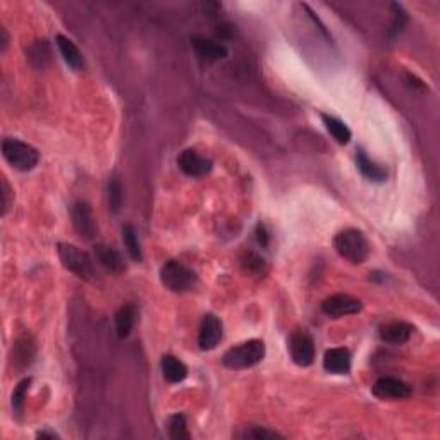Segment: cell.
<instances>
[{"instance_id":"2e32d148","label":"cell","mask_w":440,"mask_h":440,"mask_svg":"<svg viewBox=\"0 0 440 440\" xmlns=\"http://www.w3.org/2000/svg\"><path fill=\"white\" fill-rule=\"evenodd\" d=\"M56 43L57 46H59L60 56H62V59L66 60L67 66L74 71H81L83 66H85V62H83L81 52H79L78 46L74 45L73 40L64 37V35H57Z\"/></svg>"},{"instance_id":"7402d4cb","label":"cell","mask_w":440,"mask_h":440,"mask_svg":"<svg viewBox=\"0 0 440 440\" xmlns=\"http://www.w3.org/2000/svg\"><path fill=\"white\" fill-rule=\"evenodd\" d=\"M241 265L246 272L255 273V276H260V273L265 272V260H263L260 255L255 253V251H246V253L241 257Z\"/></svg>"},{"instance_id":"f1b7e54d","label":"cell","mask_w":440,"mask_h":440,"mask_svg":"<svg viewBox=\"0 0 440 440\" xmlns=\"http://www.w3.org/2000/svg\"><path fill=\"white\" fill-rule=\"evenodd\" d=\"M257 237H258V243L262 244V246H266V244H269V236H266V230L263 226H258Z\"/></svg>"},{"instance_id":"277c9868","label":"cell","mask_w":440,"mask_h":440,"mask_svg":"<svg viewBox=\"0 0 440 440\" xmlns=\"http://www.w3.org/2000/svg\"><path fill=\"white\" fill-rule=\"evenodd\" d=\"M160 280L172 293H186L196 284V273L181 262L171 260L160 269Z\"/></svg>"},{"instance_id":"ffe728a7","label":"cell","mask_w":440,"mask_h":440,"mask_svg":"<svg viewBox=\"0 0 440 440\" xmlns=\"http://www.w3.org/2000/svg\"><path fill=\"white\" fill-rule=\"evenodd\" d=\"M322 121L323 124H325L327 131L330 133L332 138H334L335 142L341 143V145H348V143L351 142V129H349L344 122L339 121L334 115L327 114H322Z\"/></svg>"},{"instance_id":"603a6c76","label":"cell","mask_w":440,"mask_h":440,"mask_svg":"<svg viewBox=\"0 0 440 440\" xmlns=\"http://www.w3.org/2000/svg\"><path fill=\"white\" fill-rule=\"evenodd\" d=\"M107 198H109V208L114 214H117L124 201V194H122V186L117 179H110L109 186H107Z\"/></svg>"},{"instance_id":"9a60e30c","label":"cell","mask_w":440,"mask_h":440,"mask_svg":"<svg viewBox=\"0 0 440 440\" xmlns=\"http://www.w3.org/2000/svg\"><path fill=\"white\" fill-rule=\"evenodd\" d=\"M95 255L96 260L100 262V265L105 266L109 272L122 273L126 270L124 260H122L121 253H119L117 250H114L112 246H107V244H96Z\"/></svg>"},{"instance_id":"f546056e","label":"cell","mask_w":440,"mask_h":440,"mask_svg":"<svg viewBox=\"0 0 440 440\" xmlns=\"http://www.w3.org/2000/svg\"><path fill=\"white\" fill-rule=\"evenodd\" d=\"M0 33H2V52H6L7 45H9V37H7L6 28H2V30H0Z\"/></svg>"},{"instance_id":"7c38bea8","label":"cell","mask_w":440,"mask_h":440,"mask_svg":"<svg viewBox=\"0 0 440 440\" xmlns=\"http://www.w3.org/2000/svg\"><path fill=\"white\" fill-rule=\"evenodd\" d=\"M323 368L334 375L349 373V370H351V353L346 348L329 349L323 356Z\"/></svg>"},{"instance_id":"83f0119b","label":"cell","mask_w":440,"mask_h":440,"mask_svg":"<svg viewBox=\"0 0 440 440\" xmlns=\"http://www.w3.org/2000/svg\"><path fill=\"white\" fill-rule=\"evenodd\" d=\"M392 7H394V10H396L394 24H392V35H396V33H399V31L403 30L404 23H406V12H404L403 7L398 6V3H394Z\"/></svg>"},{"instance_id":"5bb4252c","label":"cell","mask_w":440,"mask_h":440,"mask_svg":"<svg viewBox=\"0 0 440 440\" xmlns=\"http://www.w3.org/2000/svg\"><path fill=\"white\" fill-rule=\"evenodd\" d=\"M413 334V327L406 322H391L380 329V339L387 344L401 346L409 341Z\"/></svg>"},{"instance_id":"4316f807","label":"cell","mask_w":440,"mask_h":440,"mask_svg":"<svg viewBox=\"0 0 440 440\" xmlns=\"http://www.w3.org/2000/svg\"><path fill=\"white\" fill-rule=\"evenodd\" d=\"M0 196H2V215H6L7 212H9L10 203H12L14 198L12 189H10L9 183H7L6 179H2V193H0Z\"/></svg>"},{"instance_id":"44dd1931","label":"cell","mask_w":440,"mask_h":440,"mask_svg":"<svg viewBox=\"0 0 440 440\" xmlns=\"http://www.w3.org/2000/svg\"><path fill=\"white\" fill-rule=\"evenodd\" d=\"M122 241H124V246L128 248L129 257L135 260V262H142L143 260L142 246H139L136 229L131 226V223H126V226H122Z\"/></svg>"},{"instance_id":"4fadbf2b","label":"cell","mask_w":440,"mask_h":440,"mask_svg":"<svg viewBox=\"0 0 440 440\" xmlns=\"http://www.w3.org/2000/svg\"><path fill=\"white\" fill-rule=\"evenodd\" d=\"M191 45H193L194 52L205 60H222L227 57V49L222 43L215 42V40L205 38V37H193L191 38Z\"/></svg>"},{"instance_id":"6da1fadb","label":"cell","mask_w":440,"mask_h":440,"mask_svg":"<svg viewBox=\"0 0 440 440\" xmlns=\"http://www.w3.org/2000/svg\"><path fill=\"white\" fill-rule=\"evenodd\" d=\"M334 248L339 253V257L355 263V265L366 262L368 255H370V244H368L362 230L358 229L341 230L334 237Z\"/></svg>"},{"instance_id":"d6986e66","label":"cell","mask_w":440,"mask_h":440,"mask_svg":"<svg viewBox=\"0 0 440 440\" xmlns=\"http://www.w3.org/2000/svg\"><path fill=\"white\" fill-rule=\"evenodd\" d=\"M136 320V308L133 305H124L115 313V330L121 339L129 337Z\"/></svg>"},{"instance_id":"3957f363","label":"cell","mask_w":440,"mask_h":440,"mask_svg":"<svg viewBox=\"0 0 440 440\" xmlns=\"http://www.w3.org/2000/svg\"><path fill=\"white\" fill-rule=\"evenodd\" d=\"M2 155L3 158L9 162L10 167H14L16 171L21 172H28L31 171V169H35L40 160V153L37 151V148L14 138L3 139Z\"/></svg>"},{"instance_id":"52a82bcc","label":"cell","mask_w":440,"mask_h":440,"mask_svg":"<svg viewBox=\"0 0 440 440\" xmlns=\"http://www.w3.org/2000/svg\"><path fill=\"white\" fill-rule=\"evenodd\" d=\"M371 392L377 399L382 401H401L411 396V387L406 382L394 377H382L371 387Z\"/></svg>"},{"instance_id":"d4e9b609","label":"cell","mask_w":440,"mask_h":440,"mask_svg":"<svg viewBox=\"0 0 440 440\" xmlns=\"http://www.w3.org/2000/svg\"><path fill=\"white\" fill-rule=\"evenodd\" d=\"M31 385V378H24L17 384V387L14 389L12 392V409L16 411L17 414L23 413V407H24V398L28 394V389Z\"/></svg>"},{"instance_id":"e0dca14e","label":"cell","mask_w":440,"mask_h":440,"mask_svg":"<svg viewBox=\"0 0 440 440\" xmlns=\"http://www.w3.org/2000/svg\"><path fill=\"white\" fill-rule=\"evenodd\" d=\"M162 373L164 378L171 384H179L187 377V366L184 365L181 359H178L172 355H165L162 358Z\"/></svg>"},{"instance_id":"30bf717a","label":"cell","mask_w":440,"mask_h":440,"mask_svg":"<svg viewBox=\"0 0 440 440\" xmlns=\"http://www.w3.org/2000/svg\"><path fill=\"white\" fill-rule=\"evenodd\" d=\"M179 169L189 178H203L212 171V160L201 157L198 151L194 150H184L178 157Z\"/></svg>"},{"instance_id":"cb8c5ba5","label":"cell","mask_w":440,"mask_h":440,"mask_svg":"<svg viewBox=\"0 0 440 440\" xmlns=\"http://www.w3.org/2000/svg\"><path fill=\"white\" fill-rule=\"evenodd\" d=\"M169 435L171 439L176 440H183V439H189V432H187V423L184 414H174L169 420Z\"/></svg>"},{"instance_id":"9c48e42d","label":"cell","mask_w":440,"mask_h":440,"mask_svg":"<svg viewBox=\"0 0 440 440\" xmlns=\"http://www.w3.org/2000/svg\"><path fill=\"white\" fill-rule=\"evenodd\" d=\"M71 217H73V226L78 230L83 239H93L96 236V223L93 219L92 208L85 201H78L71 208Z\"/></svg>"},{"instance_id":"484cf974","label":"cell","mask_w":440,"mask_h":440,"mask_svg":"<svg viewBox=\"0 0 440 440\" xmlns=\"http://www.w3.org/2000/svg\"><path fill=\"white\" fill-rule=\"evenodd\" d=\"M244 437H246V439H257V440H270V439H282V435H279L277 432L266 430V428L253 427V428H250V430H246Z\"/></svg>"},{"instance_id":"8992f818","label":"cell","mask_w":440,"mask_h":440,"mask_svg":"<svg viewBox=\"0 0 440 440\" xmlns=\"http://www.w3.org/2000/svg\"><path fill=\"white\" fill-rule=\"evenodd\" d=\"M289 353L296 365L310 366L315 359V344L308 332L296 330L289 339Z\"/></svg>"},{"instance_id":"5b68a950","label":"cell","mask_w":440,"mask_h":440,"mask_svg":"<svg viewBox=\"0 0 440 440\" xmlns=\"http://www.w3.org/2000/svg\"><path fill=\"white\" fill-rule=\"evenodd\" d=\"M57 253H59L62 265L74 276L81 277V279H90L93 276V262L86 251H81L74 244L60 243L57 246Z\"/></svg>"},{"instance_id":"4dcf8cb0","label":"cell","mask_w":440,"mask_h":440,"mask_svg":"<svg viewBox=\"0 0 440 440\" xmlns=\"http://www.w3.org/2000/svg\"><path fill=\"white\" fill-rule=\"evenodd\" d=\"M38 439H59V435L53 434V432H40L37 434Z\"/></svg>"},{"instance_id":"8fae6325","label":"cell","mask_w":440,"mask_h":440,"mask_svg":"<svg viewBox=\"0 0 440 440\" xmlns=\"http://www.w3.org/2000/svg\"><path fill=\"white\" fill-rule=\"evenodd\" d=\"M220 339H222V322L215 315L208 313L201 320L198 344L203 351H212V349L217 348Z\"/></svg>"},{"instance_id":"ba28073f","label":"cell","mask_w":440,"mask_h":440,"mask_svg":"<svg viewBox=\"0 0 440 440\" xmlns=\"http://www.w3.org/2000/svg\"><path fill=\"white\" fill-rule=\"evenodd\" d=\"M363 305L359 299L349 294H334L322 303V312L330 319H342L362 312Z\"/></svg>"},{"instance_id":"7a4b0ae2","label":"cell","mask_w":440,"mask_h":440,"mask_svg":"<svg viewBox=\"0 0 440 440\" xmlns=\"http://www.w3.org/2000/svg\"><path fill=\"white\" fill-rule=\"evenodd\" d=\"M263 358H265V344H263V341L251 339V341L230 348L222 356V363L227 368H232V370H243V368L258 365Z\"/></svg>"},{"instance_id":"ac0fdd59","label":"cell","mask_w":440,"mask_h":440,"mask_svg":"<svg viewBox=\"0 0 440 440\" xmlns=\"http://www.w3.org/2000/svg\"><path fill=\"white\" fill-rule=\"evenodd\" d=\"M356 162H358L359 172L365 176L368 181L384 183L385 179H387V172H385L384 169L380 167V165H377L375 162H371L363 150H359L358 155H356Z\"/></svg>"}]
</instances>
